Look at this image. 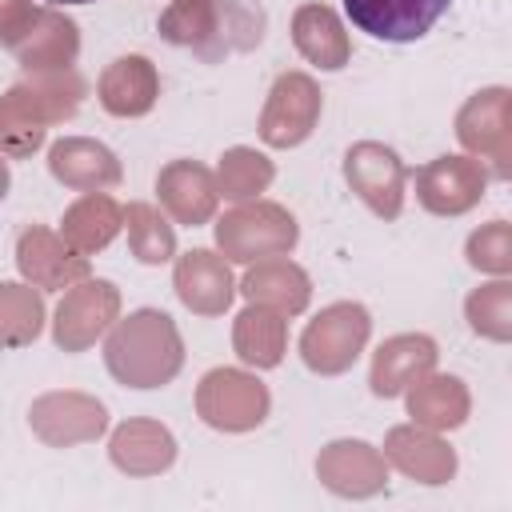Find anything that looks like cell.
<instances>
[{"label": "cell", "instance_id": "6da1fadb", "mask_svg": "<svg viewBox=\"0 0 512 512\" xmlns=\"http://www.w3.org/2000/svg\"><path fill=\"white\" fill-rule=\"evenodd\" d=\"M452 0H344L352 28L384 44H412L432 32Z\"/></svg>", "mask_w": 512, "mask_h": 512}, {"label": "cell", "instance_id": "7a4b0ae2", "mask_svg": "<svg viewBox=\"0 0 512 512\" xmlns=\"http://www.w3.org/2000/svg\"><path fill=\"white\" fill-rule=\"evenodd\" d=\"M48 4H96V0H48Z\"/></svg>", "mask_w": 512, "mask_h": 512}]
</instances>
